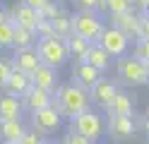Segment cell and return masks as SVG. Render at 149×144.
<instances>
[{
    "mask_svg": "<svg viewBox=\"0 0 149 144\" xmlns=\"http://www.w3.org/2000/svg\"><path fill=\"white\" fill-rule=\"evenodd\" d=\"M65 46H68L70 58H74V63H79V60H84V55H87V51H89L91 41H87V38H82V36H77V34H72V36L65 38Z\"/></svg>",
    "mask_w": 149,
    "mask_h": 144,
    "instance_id": "21",
    "label": "cell"
},
{
    "mask_svg": "<svg viewBox=\"0 0 149 144\" xmlns=\"http://www.w3.org/2000/svg\"><path fill=\"white\" fill-rule=\"evenodd\" d=\"M53 106L63 118H74V115L84 113L91 108V99H89V91L77 86L74 82L68 84H58L53 91Z\"/></svg>",
    "mask_w": 149,
    "mask_h": 144,
    "instance_id": "1",
    "label": "cell"
},
{
    "mask_svg": "<svg viewBox=\"0 0 149 144\" xmlns=\"http://www.w3.org/2000/svg\"><path fill=\"white\" fill-rule=\"evenodd\" d=\"M147 86H149V63H147Z\"/></svg>",
    "mask_w": 149,
    "mask_h": 144,
    "instance_id": "40",
    "label": "cell"
},
{
    "mask_svg": "<svg viewBox=\"0 0 149 144\" xmlns=\"http://www.w3.org/2000/svg\"><path fill=\"white\" fill-rule=\"evenodd\" d=\"M130 3H132V7L137 10V12H142L144 5H147V0H130Z\"/></svg>",
    "mask_w": 149,
    "mask_h": 144,
    "instance_id": "37",
    "label": "cell"
},
{
    "mask_svg": "<svg viewBox=\"0 0 149 144\" xmlns=\"http://www.w3.org/2000/svg\"><path fill=\"white\" fill-rule=\"evenodd\" d=\"M116 74H118V82L125 86H144L147 84V63H142L135 55L116 58Z\"/></svg>",
    "mask_w": 149,
    "mask_h": 144,
    "instance_id": "4",
    "label": "cell"
},
{
    "mask_svg": "<svg viewBox=\"0 0 149 144\" xmlns=\"http://www.w3.org/2000/svg\"><path fill=\"white\" fill-rule=\"evenodd\" d=\"M51 22H53V29H55V36H58V38L72 36V15L65 7L60 10V15L55 17V19H51Z\"/></svg>",
    "mask_w": 149,
    "mask_h": 144,
    "instance_id": "22",
    "label": "cell"
},
{
    "mask_svg": "<svg viewBox=\"0 0 149 144\" xmlns=\"http://www.w3.org/2000/svg\"><path fill=\"white\" fill-rule=\"evenodd\" d=\"M106 29L104 24V17H101L96 10H77L72 15V34H77L87 41H99L101 31Z\"/></svg>",
    "mask_w": 149,
    "mask_h": 144,
    "instance_id": "3",
    "label": "cell"
},
{
    "mask_svg": "<svg viewBox=\"0 0 149 144\" xmlns=\"http://www.w3.org/2000/svg\"><path fill=\"white\" fill-rule=\"evenodd\" d=\"M22 3H26L29 7H34V10H41V7H46L51 3V0H22Z\"/></svg>",
    "mask_w": 149,
    "mask_h": 144,
    "instance_id": "34",
    "label": "cell"
},
{
    "mask_svg": "<svg viewBox=\"0 0 149 144\" xmlns=\"http://www.w3.org/2000/svg\"><path fill=\"white\" fill-rule=\"evenodd\" d=\"M12 70H15L12 58H3L0 55V89H5V84H7V79H10Z\"/></svg>",
    "mask_w": 149,
    "mask_h": 144,
    "instance_id": "25",
    "label": "cell"
},
{
    "mask_svg": "<svg viewBox=\"0 0 149 144\" xmlns=\"http://www.w3.org/2000/svg\"><path fill=\"white\" fill-rule=\"evenodd\" d=\"M111 24L116 29H120L127 38H139V22H142V12H137V10H127V12H120V15H111Z\"/></svg>",
    "mask_w": 149,
    "mask_h": 144,
    "instance_id": "11",
    "label": "cell"
},
{
    "mask_svg": "<svg viewBox=\"0 0 149 144\" xmlns=\"http://www.w3.org/2000/svg\"><path fill=\"white\" fill-rule=\"evenodd\" d=\"M43 144H55V142H48V139H46V142H43Z\"/></svg>",
    "mask_w": 149,
    "mask_h": 144,
    "instance_id": "41",
    "label": "cell"
},
{
    "mask_svg": "<svg viewBox=\"0 0 149 144\" xmlns=\"http://www.w3.org/2000/svg\"><path fill=\"white\" fill-rule=\"evenodd\" d=\"M63 115L55 111V106H46V108L41 111H36V113H29V127L36 130V132H41L43 137L46 134H53V132H58L63 127Z\"/></svg>",
    "mask_w": 149,
    "mask_h": 144,
    "instance_id": "6",
    "label": "cell"
},
{
    "mask_svg": "<svg viewBox=\"0 0 149 144\" xmlns=\"http://www.w3.org/2000/svg\"><path fill=\"white\" fill-rule=\"evenodd\" d=\"M43 142H46V137H43L41 132L31 130V127L26 130V132H24V137L19 139V144H43Z\"/></svg>",
    "mask_w": 149,
    "mask_h": 144,
    "instance_id": "31",
    "label": "cell"
},
{
    "mask_svg": "<svg viewBox=\"0 0 149 144\" xmlns=\"http://www.w3.org/2000/svg\"><path fill=\"white\" fill-rule=\"evenodd\" d=\"M36 31L31 29H24V26H15V48H31L36 46Z\"/></svg>",
    "mask_w": 149,
    "mask_h": 144,
    "instance_id": "23",
    "label": "cell"
},
{
    "mask_svg": "<svg viewBox=\"0 0 149 144\" xmlns=\"http://www.w3.org/2000/svg\"><path fill=\"white\" fill-rule=\"evenodd\" d=\"M70 3L77 7V10H94L96 0H70Z\"/></svg>",
    "mask_w": 149,
    "mask_h": 144,
    "instance_id": "32",
    "label": "cell"
},
{
    "mask_svg": "<svg viewBox=\"0 0 149 144\" xmlns=\"http://www.w3.org/2000/svg\"><path fill=\"white\" fill-rule=\"evenodd\" d=\"M26 130H29V125L24 122V118L0 120V142L3 144H19V139L24 137Z\"/></svg>",
    "mask_w": 149,
    "mask_h": 144,
    "instance_id": "15",
    "label": "cell"
},
{
    "mask_svg": "<svg viewBox=\"0 0 149 144\" xmlns=\"http://www.w3.org/2000/svg\"><path fill=\"white\" fill-rule=\"evenodd\" d=\"M7 19L15 24V26H24V29H31V31H36V24H39V12H36L34 7H29L26 3H12L10 7L5 10Z\"/></svg>",
    "mask_w": 149,
    "mask_h": 144,
    "instance_id": "10",
    "label": "cell"
},
{
    "mask_svg": "<svg viewBox=\"0 0 149 144\" xmlns=\"http://www.w3.org/2000/svg\"><path fill=\"white\" fill-rule=\"evenodd\" d=\"M118 82L113 79V77H99L96 84L89 89V99H91V106H96V108H104L113 101V96L118 94Z\"/></svg>",
    "mask_w": 149,
    "mask_h": 144,
    "instance_id": "9",
    "label": "cell"
},
{
    "mask_svg": "<svg viewBox=\"0 0 149 144\" xmlns=\"http://www.w3.org/2000/svg\"><path fill=\"white\" fill-rule=\"evenodd\" d=\"M60 144H94V142H89L87 137H82V134H77V132H72V130H68L63 134V139H60Z\"/></svg>",
    "mask_w": 149,
    "mask_h": 144,
    "instance_id": "30",
    "label": "cell"
},
{
    "mask_svg": "<svg viewBox=\"0 0 149 144\" xmlns=\"http://www.w3.org/2000/svg\"><path fill=\"white\" fill-rule=\"evenodd\" d=\"M84 63H89L91 67H96V70L104 74V72H108V67H111V63H113V58H111L104 48H101L96 41L89 46V51H87V55H84Z\"/></svg>",
    "mask_w": 149,
    "mask_h": 144,
    "instance_id": "20",
    "label": "cell"
},
{
    "mask_svg": "<svg viewBox=\"0 0 149 144\" xmlns=\"http://www.w3.org/2000/svg\"><path fill=\"white\" fill-rule=\"evenodd\" d=\"M51 36H55L53 22L51 19H39V24H36V38H51Z\"/></svg>",
    "mask_w": 149,
    "mask_h": 144,
    "instance_id": "28",
    "label": "cell"
},
{
    "mask_svg": "<svg viewBox=\"0 0 149 144\" xmlns=\"http://www.w3.org/2000/svg\"><path fill=\"white\" fill-rule=\"evenodd\" d=\"M22 115H24L22 99L7 94L5 89H0V120H17Z\"/></svg>",
    "mask_w": 149,
    "mask_h": 144,
    "instance_id": "16",
    "label": "cell"
},
{
    "mask_svg": "<svg viewBox=\"0 0 149 144\" xmlns=\"http://www.w3.org/2000/svg\"><path fill=\"white\" fill-rule=\"evenodd\" d=\"M111 144H113V142H111Z\"/></svg>",
    "mask_w": 149,
    "mask_h": 144,
    "instance_id": "42",
    "label": "cell"
},
{
    "mask_svg": "<svg viewBox=\"0 0 149 144\" xmlns=\"http://www.w3.org/2000/svg\"><path fill=\"white\" fill-rule=\"evenodd\" d=\"M142 130L147 132V137H149V106H147V111H144V115H142Z\"/></svg>",
    "mask_w": 149,
    "mask_h": 144,
    "instance_id": "36",
    "label": "cell"
},
{
    "mask_svg": "<svg viewBox=\"0 0 149 144\" xmlns=\"http://www.w3.org/2000/svg\"><path fill=\"white\" fill-rule=\"evenodd\" d=\"M106 134L116 142H127L137 134L135 115H106Z\"/></svg>",
    "mask_w": 149,
    "mask_h": 144,
    "instance_id": "8",
    "label": "cell"
},
{
    "mask_svg": "<svg viewBox=\"0 0 149 144\" xmlns=\"http://www.w3.org/2000/svg\"><path fill=\"white\" fill-rule=\"evenodd\" d=\"M12 65L17 67V70L31 74L36 67L41 65V58H39V53H36V46H31V48H15V53H12Z\"/></svg>",
    "mask_w": 149,
    "mask_h": 144,
    "instance_id": "13",
    "label": "cell"
},
{
    "mask_svg": "<svg viewBox=\"0 0 149 144\" xmlns=\"http://www.w3.org/2000/svg\"><path fill=\"white\" fill-rule=\"evenodd\" d=\"M106 115H135V96L118 89L113 101L106 106Z\"/></svg>",
    "mask_w": 149,
    "mask_h": 144,
    "instance_id": "17",
    "label": "cell"
},
{
    "mask_svg": "<svg viewBox=\"0 0 149 144\" xmlns=\"http://www.w3.org/2000/svg\"><path fill=\"white\" fill-rule=\"evenodd\" d=\"M101 77V72L96 70V67H91L89 63H84V60H79V63H74V67H72V79L70 82H74L77 86H82V89H91V86L96 84V79Z\"/></svg>",
    "mask_w": 149,
    "mask_h": 144,
    "instance_id": "14",
    "label": "cell"
},
{
    "mask_svg": "<svg viewBox=\"0 0 149 144\" xmlns=\"http://www.w3.org/2000/svg\"><path fill=\"white\" fill-rule=\"evenodd\" d=\"M127 10H132V3H130V0H108V17L127 12Z\"/></svg>",
    "mask_w": 149,
    "mask_h": 144,
    "instance_id": "29",
    "label": "cell"
},
{
    "mask_svg": "<svg viewBox=\"0 0 149 144\" xmlns=\"http://www.w3.org/2000/svg\"><path fill=\"white\" fill-rule=\"evenodd\" d=\"M60 10H63V5H60V3H55V0H51V3L46 5V7L36 10V12H39V17H41V19H55V17L60 15Z\"/></svg>",
    "mask_w": 149,
    "mask_h": 144,
    "instance_id": "27",
    "label": "cell"
},
{
    "mask_svg": "<svg viewBox=\"0 0 149 144\" xmlns=\"http://www.w3.org/2000/svg\"><path fill=\"white\" fill-rule=\"evenodd\" d=\"M31 86H34L31 84V74H26V72H22V70H17V67H15L12 74H10V79H7V84H5V91L22 99Z\"/></svg>",
    "mask_w": 149,
    "mask_h": 144,
    "instance_id": "19",
    "label": "cell"
},
{
    "mask_svg": "<svg viewBox=\"0 0 149 144\" xmlns=\"http://www.w3.org/2000/svg\"><path fill=\"white\" fill-rule=\"evenodd\" d=\"M94 10H96L99 15H108V0H96Z\"/></svg>",
    "mask_w": 149,
    "mask_h": 144,
    "instance_id": "35",
    "label": "cell"
},
{
    "mask_svg": "<svg viewBox=\"0 0 149 144\" xmlns=\"http://www.w3.org/2000/svg\"><path fill=\"white\" fill-rule=\"evenodd\" d=\"M132 55L139 58L142 63H149V38H137L135 48H132Z\"/></svg>",
    "mask_w": 149,
    "mask_h": 144,
    "instance_id": "26",
    "label": "cell"
},
{
    "mask_svg": "<svg viewBox=\"0 0 149 144\" xmlns=\"http://www.w3.org/2000/svg\"><path fill=\"white\" fill-rule=\"evenodd\" d=\"M31 84L41 86V89H48V91H55V86L60 84L58 82V70H55V67H48V65H39L31 72Z\"/></svg>",
    "mask_w": 149,
    "mask_h": 144,
    "instance_id": "18",
    "label": "cell"
},
{
    "mask_svg": "<svg viewBox=\"0 0 149 144\" xmlns=\"http://www.w3.org/2000/svg\"><path fill=\"white\" fill-rule=\"evenodd\" d=\"M5 17H7V15H5V7H3V5H0V22H3V19H5Z\"/></svg>",
    "mask_w": 149,
    "mask_h": 144,
    "instance_id": "38",
    "label": "cell"
},
{
    "mask_svg": "<svg viewBox=\"0 0 149 144\" xmlns=\"http://www.w3.org/2000/svg\"><path fill=\"white\" fill-rule=\"evenodd\" d=\"M96 43L104 48L111 58H123V55H127L132 38H127L123 31H120V29H116L113 24H111V26H106L104 31H101V36H99Z\"/></svg>",
    "mask_w": 149,
    "mask_h": 144,
    "instance_id": "7",
    "label": "cell"
},
{
    "mask_svg": "<svg viewBox=\"0 0 149 144\" xmlns=\"http://www.w3.org/2000/svg\"><path fill=\"white\" fill-rule=\"evenodd\" d=\"M68 130H72V132L82 134V137H87L89 142L99 144L101 137L106 134V118H104L99 111L89 108V111H84V113L70 118V127H68Z\"/></svg>",
    "mask_w": 149,
    "mask_h": 144,
    "instance_id": "2",
    "label": "cell"
},
{
    "mask_svg": "<svg viewBox=\"0 0 149 144\" xmlns=\"http://www.w3.org/2000/svg\"><path fill=\"white\" fill-rule=\"evenodd\" d=\"M147 144H149V142H147Z\"/></svg>",
    "mask_w": 149,
    "mask_h": 144,
    "instance_id": "43",
    "label": "cell"
},
{
    "mask_svg": "<svg viewBox=\"0 0 149 144\" xmlns=\"http://www.w3.org/2000/svg\"><path fill=\"white\" fill-rule=\"evenodd\" d=\"M139 38H149V15H142V22H139Z\"/></svg>",
    "mask_w": 149,
    "mask_h": 144,
    "instance_id": "33",
    "label": "cell"
},
{
    "mask_svg": "<svg viewBox=\"0 0 149 144\" xmlns=\"http://www.w3.org/2000/svg\"><path fill=\"white\" fill-rule=\"evenodd\" d=\"M0 48H15V24L7 17L0 22Z\"/></svg>",
    "mask_w": 149,
    "mask_h": 144,
    "instance_id": "24",
    "label": "cell"
},
{
    "mask_svg": "<svg viewBox=\"0 0 149 144\" xmlns=\"http://www.w3.org/2000/svg\"><path fill=\"white\" fill-rule=\"evenodd\" d=\"M36 53H39V58H41V65L55 67V70H60V67L70 60L65 38H58V36L39 38V41H36Z\"/></svg>",
    "mask_w": 149,
    "mask_h": 144,
    "instance_id": "5",
    "label": "cell"
},
{
    "mask_svg": "<svg viewBox=\"0 0 149 144\" xmlns=\"http://www.w3.org/2000/svg\"><path fill=\"white\" fill-rule=\"evenodd\" d=\"M51 103H53V91L41 89V86H31V89L22 96L24 113H36V111L46 108V106H51Z\"/></svg>",
    "mask_w": 149,
    "mask_h": 144,
    "instance_id": "12",
    "label": "cell"
},
{
    "mask_svg": "<svg viewBox=\"0 0 149 144\" xmlns=\"http://www.w3.org/2000/svg\"><path fill=\"white\" fill-rule=\"evenodd\" d=\"M142 15H149V0H147V5H144V10H142Z\"/></svg>",
    "mask_w": 149,
    "mask_h": 144,
    "instance_id": "39",
    "label": "cell"
}]
</instances>
